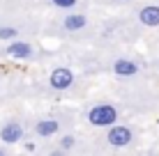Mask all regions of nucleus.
<instances>
[{
	"label": "nucleus",
	"instance_id": "20e7f679",
	"mask_svg": "<svg viewBox=\"0 0 159 156\" xmlns=\"http://www.w3.org/2000/svg\"><path fill=\"white\" fill-rule=\"evenodd\" d=\"M21 136H23V126L16 124V122H9V124H5L2 129H0V140L12 145V142H19Z\"/></svg>",
	"mask_w": 159,
	"mask_h": 156
},
{
	"label": "nucleus",
	"instance_id": "f8f14e48",
	"mask_svg": "<svg viewBox=\"0 0 159 156\" xmlns=\"http://www.w3.org/2000/svg\"><path fill=\"white\" fill-rule=\"evenodd\" d=\"M60 145H62V149H72L74 147V136H65L60 140Z\"/></svg>",
	"mask_w": 159,
	"mask_h": 156
},
{
	"label": "nucleus",
	"instance_id": "6e6552de",
	"mask_svg": "<svg viewBox=\"0 0 159 156\" xmlns=\"http://www.w3.org/2000/svg\"><path fill=\"white\" fill-rule=\"evenodd\" d=\"M85 23H88V19L83 14H67V16H65V21H62L65 30H69V32H76L81 28H85Z\"/></svg>",
	"mask_w": 159,
	"mask_h": 156
},
{
	"label": "nucleus",
	"instance_id": "423d86ee",
	"mask_svg": "<svg viewBox=\"0 0 159 156\" xmlns=\"http://www.w3.org/2000/svg\"><path fill=\"white\" fill-rule=\"evenodd\" d=\"M7 55L16 57V60H25V57L32 55V46L25 44V41H14V44L7 46Z\"/></svg>",
	"mask_w": 159,
	"mask_h": 156
},
{
	"label": "nucleus",
	"instance_id": "f03ea898",
	"mask_svg": "<svg viewBox=\"0 0 159 156\" xmlns=\"http://www.w3.org/2000/svg\"><path fill=\"white\" fill-rule=\"evenodd\" d=\"M48 83H51L53 90H67V87H72V83H74V74L69 71L67 67H58V69L51 71Z\"/></svg>",
	"mask_w": 159,
	"mask_h": 156
},
{
	"label": "nucleus",
	"instance_id": "39448f33",
	"mask_svg": "<svg viewBox=\"0 0 159 156\" xmlns=\"http://www.w3.org/2000/svg\"><path fill=\"white\" fill-rule=\"evenodd\" d=\"M139 19L148 28H157L159 25V5H148V7H143L141 14H139Z\"/></svg>",
	"mask_w": 159,
	"mask_h": 156
},
{
	"label": "nucleus",
	"instance_id": "f257e3e1",
	"mask_svg": "<svg viewBox=\"0 0 159 156\" xmlns=\"http://www.w3.org/2000/svg\"><path fill=\"white\" fill-rule=\"evenodd\" d=\"M88 120L95 126H111L118 120V110H116V106H108V103L92 106L90 112H88Z\"/></svg>",
	"mask_w": 159,
	"mask_h": 156
},
{
	"label": "nucleus",
	"instance_id": "1a4fd4ad",
	"mask_svg": "<svg viewBox=\"0 0 159 156\" xmlns=\"http://www.w3.org/2000/svg\"><path fill=\"white\" fill-rule=\"evenodd\" d=\"M58 129H60V124L56 120H44V122H39V124L35 126V131H37V136L48 138V136H53V133H58Z\"/></svg>",
	"mask_w": 159,
	"mask_h": 156
},
{
	"label": "nucleus",
	"instance_id": "9d476101",
	"mask_svg": "<svg viewBox=\"0 0 159 156\" xmlns=\"http://www.w3.org/2000/svg\"><path fill=\"white\" fill-rule=\"evenodd\" d=\"M16 35H19L16 28H9V25H7V28H0V39H14Z\"/></svg>",
	"mask_w": 159,
	"mask_h": 156
},
{
	"label": "nucleus",
	"instance_id": "0eeeda50",
	"mask_svg": "<svg viewBox=\"0 0 159 156\" xmlns=\"http://www.w3.org/2000/svg\"><path fill=\"white\" fill-rule=\"evenodd\" d=\"M113 71L118 76H136L139 74V64L131 60H116L113 62Z\"/></svg>",
	"mask_w": 159,
	"mask_h": 156
},
{
	"label": "nucleus",
	"instance_id": "ddd939ff",
	"mask_svg": "<svg viewBox=\"0 0 159 156\" xmlns=\"http://www.w3.org/2000/svg\"><path fill=\"white\" fill-rule=\"evenodd\" d=\"M2 154H5V149H0V156H2Z\"/></svg>",
	"mask_w": 159,
	"mask_h": 156
},
{
	"label": "nucleus",
	"instance_id": "7ed1b4c3",
	"mask_svg": "<svg viewBox=\"0 0 159 156\" xmlns=\"http://www.w3.org/2000/svg\"><path fill=\"white\" fill-rule=\"evenodd\" d=\"M106 140L111 142L113 147H125V145H129V142H131V129L120 126V124H111Z\"/></svg>",
	"mask_w": 159,
	"mask_h": 156
},
{
	"label": "nucleus",
	"instance_id": "9b49d317",
	"mask_svg": "<svg viewBox=\"0 0 159 156\" xmlns=\"http://www.w3.org/2000/svg\"><path fill=\"white\" fill-rule=\"evenodd\" d=\"M53 5L60 9H72L74 5H76V0H53Z\"/></svg>",
	"mask_w": 159,
	"mask_h": 156
}]
</instances>
